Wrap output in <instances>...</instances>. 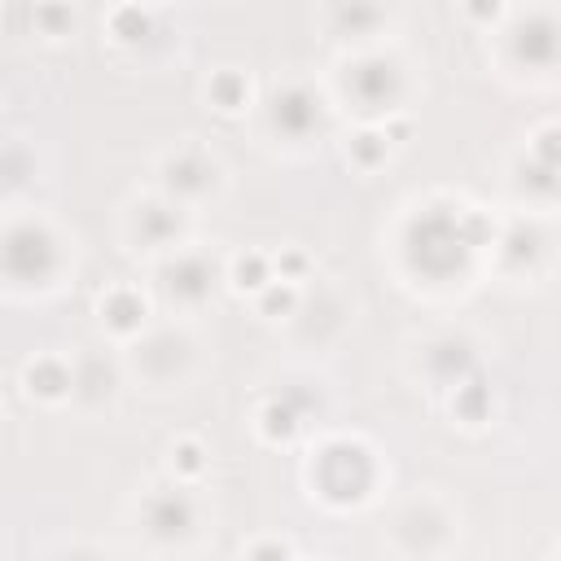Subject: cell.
<instances>
[{
    "instance_id": "obj_1",
    "label": "cell",
    "mask_w": 561,
    "mask_h": 561,
    "mask_svg": "<svg viewBox=\"0 0 561 561\" xmlns=\"http://www.w3.org/2000/svg\"><path fill=\"white\" fill-rule=\"evenodd\" d=\"M311 119H316V101L307 92H285L276 101V123H285L290 132H303Z\"/></svg>"
}]
</instances>
